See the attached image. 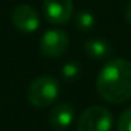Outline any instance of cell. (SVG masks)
Listing matches in <instances>:
<instances>
[{
    "label": "cell",
    "instance_id": "cell-3",
    "mask_svg": "<svg viewBox=\"0 0 131 131\" xmlns=\"http://www.w3.org/2000/svg\"><path fill=\"white\" fill-rule=\"evenodd\" d=\"M113 117L103 106L88 107L78 120V131H110Z\"/></svg>",
    "mask_w": 131,
    "mask_h": 131
},
{
    "label": "cell",
    "instance_id": "cell-5",
    "mask_svg": "<svg viewBox=\"0 0 131 131\" xmlns=\"http://www.w3.org/2000/svg\"><path fill=\"white\" fill-rule=\"evenodd\" d=\"M44 13L49 23L65 24L73 14L72 0H44Z\"/></svg>",
    "mask_w": 131,
    "mask_h": 131
},
{
    "label": "cell",
    "instance_id": "cell-2",
    "mask_svg": "<svg viewBox=\"0 0 131 131\" xmlns=\"http://www.w3.org/2000/svg\"><path fill=\"white\" fill-rule=\"evenodd\" d=\"M59 94V83L52 76H40L28 86V102L37 108L48 107Z\"/></svg>",
    "mask_w": 131,
    "mask_h": 131
},
{
    "label": "cell",
    "instance_id": "cell-1",
    "mask_svg": "<svg viewBox=\"0 0 131 131\" xmlns=\"http://www.w3.org/2000/svg\"><path fill=\"white\" fill-rule=\"evenodd\" d=\"M96 90L103 100L114 104L131 99V62L123 58L111 59L97 75Z\"/></svg>",
    "mask_w": 131,
    "mask_h": 131
},
{
    "label": "cell",
    "instance_id": "cell-9",
    "mask_svg": "<svg viewBox=\"0 0 131 131\" xmlns=\"http://www.w3.org/2000/svg\"><path fill=\"white\" fill-rule=\"evenodd\" d=\"M75 23L76 27L82 31H89L94 27V16L89 12H79L75 16Z\"/></svg>",
    "mask_w": 131,
    "mask_h": 131
},
{
    "label": "cell",
    "instance_id": "cell-7",
    "mask_svg": "<svg viewBox=\"0 0 131 131\" xmlns=\"http://www.w3.org/2000/svg\"><path fill=\"white\" fill-rule=\"evenodd\" d=\"M75 118V108L68 103H59L49 111V124L57 130L69 127Z\"/></svg>",
    "mask_w": 131,
    "mask_h": 131
},
{
    "label": "cell",
    "instance_id": "cell-8",
    "mask_svg": "<svg viewBox=\"0 0 131 131\" xmlns=\"http://www.w3.org/2000/svg\"><path fill=\"white\" fill-rule=\"evenodd\" d=\"M85 52L92 59H104L110 57L111 45L104 38H90L85 42Z\"/></svg>",
    "mask_w": 131,
    "mask_h": 131
},
{
    "label": "cell",
    "instance_id": "cell-4",
    "mask_svg": "<svg viewBox=\"0 0 131 131\" xmlns=\"http://www.w3.org/2000/svg\"><path fill=\"white\" fill-rule=\"evenodd\" d=\"M40 47L47 58H59L68 51L69 37L62 30H49L42 35Z\"/></svg>",
    "mask_w": 131,
    "mask_h": 131
},
{
    "label": "cell",
    "instance_id": "cell-10",
    "mask_svg": "<svg viewBox=\"0 0 131 131\" xmlns=\"http://www.w3.org/2000/svg\"><path fill=\"white\" fill-rule=\"evenodd\" d=\"M80 75V66L76 62H68L62 68V76L66 80H75Z\"/></svg>",
    "mask_w": 131,
    "mask_h": 131
},
{
    "label": "cell",
    "instance_id": "cell-11",
    "mask_svg": "<svg viewBox=\"0 0 131 131\" xmlns=\"http://www.w3.org/2000/svg\"><path fill=\"white\" fill-rule=\"evenodd\" d=\"M117 131H131V107L125 108L117 121Z\"/></svg>",
    "mask_w": 131,
    "mask_h": 131
},
{
    "label": "cell",
    "instance_id": "cell-12",
    "mask_svg": "<svg viewBox=\"0 0 131 131\" xmlns=\"http://www.w3.org/2000/svg\"><path fill=\"white\" fill-rule=\"evenodd\" d=\"M124 17H125V21L128 24H131V2L125 6V10H124Z\"/></svg>",
    "mask_w": 131,
    "mask_h": 131
},
{
    "label": "cell",
    "instance_id": "cell-6",
    "mask_svg": "<svg viewBox=\"0 0 131 131\" xmlns=\"http://www.w3.org/2000/svg\"><path fill=\"white\" fill-rule=\"evenodd\" d=\"M12 21L16 28L23 32H32L40 27V16L37 10L27 4H20L13 10Z\"/></svg>",
    "mask_w": 131,
    "mask_h": 131
}]
</instances>
